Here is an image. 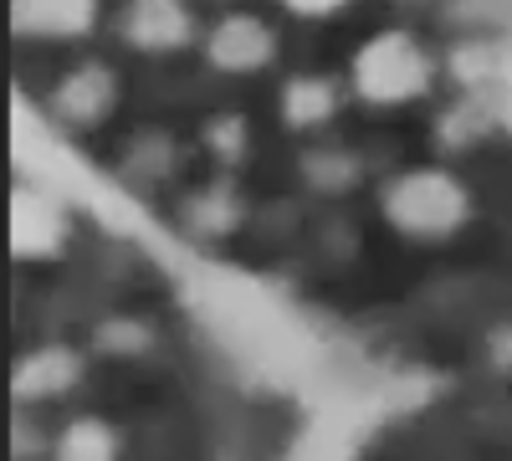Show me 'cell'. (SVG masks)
Segmentation results:
<instances>
[{"label":"cell","instance_id":"obj_1","mask_svg":"<svg viewBox=\"0 0 512 461\" xmlns=\"http://www.w3.org/2000/svg\"><path fill=\"white\" fill-rule=\"evenodd\" d=\"M354 82L369 103H410V98L425 93V82H431V62H425V52L410 36L384 31L359 52Z\"/></svg>","mask_w":512,"mask_h":461},{"label":"cell","instance_id":"obj_2","mask_svg":"<svg viewBox=\"0 0 512 461\" xmlns=\"http://www.w3.org/2000/svg\"><path fill=\"white\" fill-rule=\"evenodd\" d=\"M384 211H390V221L400 231L441 236V231H451L466 216V190L451 175H441V170H420V175H405L400 185H390Z\"/></svg>","mask_w":512,"mask_h":461},{"label":"cell","instance_id":"obj_3","mask_svg":"<svg viewBox=\"0 0 512 461\" xmlns=\"http://www.w3.org/2000/svg\"><path fill=\"white\" fill-rule=\"evenodd\" d=\"M272 57V31L256 16H226L210 31V62L226 72H251Z\"/></svg>","mask_w":512,"mask_h":461},{"label":"cell","instance_id":"obj_4","mask_svg":"<svg viewBox=\"0 0 512 461\" xmlns=\"http://www.w3.org/2000/svg\"><path fill=\"white\" fill-rule=\"evenodd\" d=\"M98 0H16V26L31 36H77L88 31Z\"/></svg>","mask_w":512,"mask_h":461},{"label":"cell","instance_id":"obj_5","mask_svg":"<svg viewBox=\"0 0 512 461\" xmlns=\"http://www.w3.org/2000/svg\"><path fill=\"white\" fill-rule=\"evenodd\" d=\"M128 36H134L139 47H180L190 36V16H185L180 0H134Z\"/></svg>","mask_w":512,"mask_h":461},{"label":"cell","instance_id":"obj_6","mask_svg":"<svg viewBox=\"0 0 512 461\" xmlns=\"http://www.w3.org/2000/svg\"><path fill=\"white\" fill-rule=\"evenodd\" d=\"M57 241H62V216L52 211L47 200L21 195L16 200V251L21 257H47Z\"/></svg>","mask_w":512,"mask_h":461},{"label":"cell","instance_id":"obj_7","mask_svg":"<svg viewBox=\"0 0 512 461\" xmlns=\"http://www.w3.org/2000/svg\"><path fill=\"white\" fill-rule=\"evenodd\" d=\"M103 103H108V82H103V72H77V77H67L62 108H67L72 118H93Z\"/></svg>","mask_w":512,"mask_h":461},{"label":"cell","instance_id":"obj_8","mask_svg":"<svg viewBox=\"0 0 512 461\" xmlns=\"http://www.w3.org/2000/svg\"><path fill=\"white\" fill-rule=\"evenodd\" d=\"M328 108H333V93L323 88V82H313V77H297L287 88V118L292 123H318Z\"/></svg>","mask_w":512,"mask_h":461},{"label":"cell","instance_id":"obj_9","mask_svg":"<svg viewBox=\"0 0 512 461\" xmlns=\"http://www.w3.org/2000/svg\"><path fill=\"white\" fill-rule=\"evenodd\" d=\"M113 431L108 426H98V421H77L67 436H62V456H82V461H88V456H113Z\"/></svg>","mask_w":512,"mask_h":461},{"label":"cell","instance_id":"obj_10","mask_svg":"<svg viewBox=\"0 0 512 461\" xmlns=\"http://www.w3.org/2000/svg\"><path fill=\"white\" fill-rule=\"evenodd\" d=\"M72 380V364L67 359H36V364H26V374H21V390H52V385H67Z\"/></svg>","mask_w":512,"mask_h":461},{"label":"cell","instance_id":"obj_11","mask_svg":"<svg viewBox=\"0 0 512 461\" xmlns=\"http://www.w3.org/2000/svg\"><path fill=\"white\" fill-rule=\"evenodd\" d=\"M297 16H333L338 6H349V0H287Z\"/></svg>","mask_w":512,"mask_h":461}]
</instances>
